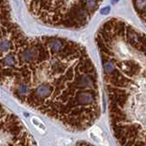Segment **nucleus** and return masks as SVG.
Returning a JSON list of instances; mask_svg holds the SVG:
<instances>
[{"mask_svg": "<svg viewBox=\"0 0 146 146\" xmlns=\"http://www.w3.org/2000/svg\"><path fill=\"white\" fill-rule=\"evenodd\" d=\"M36 20L52 27L80 29L97 13L103 0H24Z\"/></svg>", "mask_w": 146, "mask_h": 146, "instance_id": "obj_3", "label": "nucleus"}, {"mask_svg": "<svg viewBox=\"0 0 146 146\" xmlns=\"http://www.w3.org/2000/svg\"><path fill=\"white\" fill-rule=\"evenodd\" d=\"M95 40L114 138L118 146H146V34L111 17Z\"/></svg>", "mask_w": 146, "mask_h": 146, "instance_id": "obj_2", "label": "nucleus"}, {"mask_svg": "<svg viewBox=\"0 0 146 146\" xmlns=\"http://www.w3.org/2000/svg\"><path fill=\"white\" fill-rule=\"evenodd\" d=\"M131 3L137 16L146 27V0H131Z\"/></svg>", "mask_w": 146, "mask_h": 146, "instance_id": "obj_5", "label": "nucleus"}, {"mask_svg": "<svg viewBox=\"0 0 146 146\" xmlns=\"http://www.w3.org/2000/svg\"><path fill=\"white\" fill-rule=\"evenodd\" d=\"M0 146H37L28 128L0 102Z\"/></svg>", "mask_w": 146, "mask_h": 146, "instance_id": "obj_4", "label": "nucleus"}, {"mask_svg": "<svg viewBox=\"0 0 146 146\" xmlns=\"http://www.w3.org/2000/svg\"><path fill=\"white\" fill-rule=\"evenodd\" d=\"M0 86L20 102L72 131L98 121V72L85 47L59 36H30L0 1Z\"/></svg>", "mask_w": 146, "mask_h": 146, "instance_id": "obj_1", "label": "nucleus"}]
</instances>
